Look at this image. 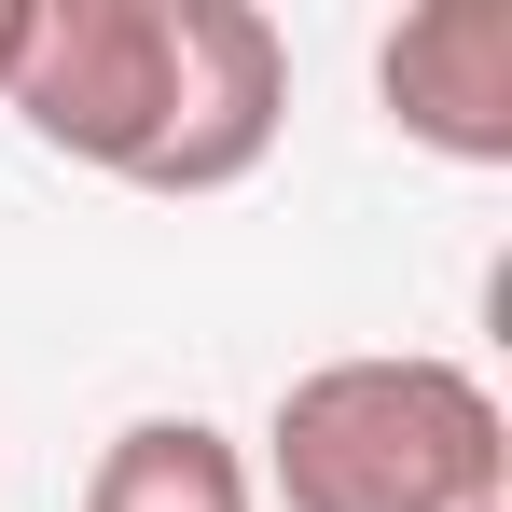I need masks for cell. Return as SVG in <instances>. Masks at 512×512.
<instances>
[{"label":"cell","mask_w":512,"mask_h":512,"mask_svg":"<svg viewBox=\"0 0 512 512\" xmlns=\"http://www.w3.org/2000/svg\"><path fill=\"white\" fill-rule=\"evenodd\" d=\"M14 56H28V0H0V97H14Z\"/></svg>","instance_id":"cell-6"},{"label":"cell","mask_w":512,"mask_h":512,"mask_svg":"<svg viewBox=\"0 0 512 512\" xmlns=\"http://www.w3.org/2000/svg\"><path fill=\"white\" fill-rule=\"evenodd\" d=\"M167 0H28V56H14V125L42 153H70L97 180L153 167V125H167Z\"/></svg>","instance_id":"cell-2"},{"label":"cell","mask_w":512,"mask_h":512,"mask_svg":"<svg viewBox=\"0 0 512 512\" xmlns=\"http://www.w3.org/2000/svg\"><path fill=\"white\" fill-rule=\"evenodd\" d=\"M250 485L277 512H512V429L471 360H319L277 388Z\"/></svg>","instance_id":"cell-1"},{"label":"cell","mask_w":512,"mask_h":512,"mask_svg":"<svg viewBox=\"0 0 512 512\" xmlns=\"http://www.w3.org/2000/svg\"><path fill=\"white\" fill-rule=\"evenodd\" d=\"M180 56H167V125H153V167L139 194H236L291 125V42L250 0H167Z\"/></svg>","instance_id":"cell-3"},{"label":"cell","mask_w":512,"mask_h":512,"mask_svg":"<svg viewBox=\"0 0 512 512\" xmlns=\"http://www.w3.org/2000/svg\"><path fill=\"white\" fill-rule=\"evenodd\" d=\"M84 512H263L250 443L208 416H125L84 471Z\"/></svg>","instance_id":"cell-5"},{"label":"cell","mask_w":512,"mask_h":512,"mask_svg":"<svg viewBox=\"0 0 512 512\" xmlns=\"http://www.w3.org/2000/svg\"><path fill=\"white\" fill-rule=\"evenodd\" d=\"M374 97L443 167H512V0H416L374 42Z\"/></svg>","instance_id":"cell-4"}]
</instances>
